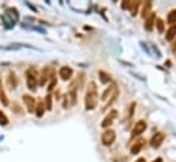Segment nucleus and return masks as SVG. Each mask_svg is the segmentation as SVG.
Returning a JSON list of instances; mask_svg holds the SVG:
<instances>
[{"label": "nucleus", "mask_w": 176, "mask_h": 162, "mask_svg": "<svg viewBox=\"0 0 176 162\" xmlns=\"http://www.w3.org/2000/svg\"><path fill=\"white\" fill-rule=\"evenodd\" d=\"M97 104H98V93H97V86L94 82H90L86 90L85 96V108L86 110H93Z\"/></svg>", "instance_id": "nucleus-1"}, {"label": "nucleus", "mask_w": 176, "mask_h": 162, "mask_svg": "<svg viewBox=\"0 0 176 162\" xmlns=\"http://www.w3.org/2000/svg\"><path fill=\"white\" fill-rule=\"evenodd\" d=\"M118 96H119L118 85L111 83L105 90H104L103 96H101V101L104 102V109H108V108H109L111 104H113V101L118 98Z\"/></svg>", "instance_id": "nucleus-2"}, {"label": "nucleus", "mask_w": 176, "mask_h": 162, "mask_svg": "<svg viewBox=\"0 0 176 162\" xmlns=\"http://www.w3.org/2000/svg\"><path fill=\"white\" fill-rule=\"evenodd\" d=\"M37 81H38V75H37V71L33 68V67H30V68L26 71V85H28L29 90L34 91V90L37 89V86H38Z\"/></svg>", "instance_id": "nucleus-3"}, {"label": "nucleus", "mask_w": 176, "mask_h": 162, "mask_svg": "<svg viewBox=\"0 0 176 162\" xmlns=\"http://www.w3.org/2000/svg\"><path fill=\"white\" fill-rule=\"evenodd\" d=\"M116 140V132L113 130H105L101 134V143L104 146H111Z\"/></svg>", "instance_id": "nucleus-4"}, {"label": "nucleus", "mask_w": 176, "mask_h": 162, "mask_svg": "<svg viewBox=\"0 0 176 162\" xmlns=\"http://www.w3.org/2000/svg\"><path fill=\"white\" fill-rule=\"evenodd\" d=\"M146 128H148V124H146L145 120H139V121L135 123L133 131H131V139H135L138 138L139 135H142V132H145Z\"/></svg>", "instance_id": "nucleus-5"}, {"label": "nucleus", "mask_w": 176, "mask_h": 162, "mask_svg": "<svg viewBox=\"0 0 176 162\" xmlns=\"http://www.w3.org/2000/svg\"><path fill=\"white\" fill-rule=\"evenodd\" d=\"M164 139H165V134L164 132H156L150 139V146L153 149H158L163 145Z\"/></svg>", "instance_id": "nucleus-6"}, {"label": "nucleus", "mask_w": 176, "mask_h": 162, "mask_svg": "<svg viewBox=\"0 0 176 162\" xmlns=\"http://www.w3.org/2000/svg\"><path fill=\"white\" fill-rule=\"evenodd\" d=\"M22 100H23V102L26 105V109H28L29 113H36V100L33 98L32 96L25 94V96L22 97Z\"/></svg>", "instance_id": "nucleus-7"}, {"label": "nucleus", "mask_w": 176, "mask_h": 162, "mask_svg": "<svg viewBox=\"0 0 176 162\" xmlns=\"http://www.w3.org/2000/svg\"><path fill=\"white\" fill-rule=\"evenodd\" d=\"M116 117H118V110L112 109V110L105 116V119L103 120V123H101V127L105 128V130H108V127H111V124L113 123V120H115Z\"/></svg>", "instance_id": "nucleus-8"}, {"label": "nucleus", "mask_w": 176, "mask_h": 162, "mask_svg": "<svg viewBox=\"0 0 176 162\" xmlns=\"http://www.w3.org/2000/svg\"><path fill=\"white\" fill-rule=\"evenodd\" d=\"M53 78V70L51 68V67H45V68L43 70V72H41V76H40V85L44 86L47 83L49 79Z\"/></svg>", "instance_id": "nucleus-9"}, {"label": "nucleus", "mask_w": 176, "mask_h": 162, "mask_svg": "<svg viewBox=\"0 0 176 162\" xmlns=\"http://www.w3.org/2000/svg\"><path fill=\"white\" fill-rule=\"evenodd\" d=\"M145 139H138V140L135 143H133V146H131V149H130V153L133 154V155H135V154H138L141 151L142 149H143V146H145Z\"/></svg>", "instance_id": "nucleus-10"}, {"label": "nucleus", "mask_w": 176, "mask_h": 162, "mask_svg": "<svg viewBox=\"0 0 176 162\" xmlns=\"http://www.w3.org/2000/svg\"><path fill=\"white\" fill-rule=\"evenodd\" d=\"M139 6H141L139 2H126L124 4H123L124 8H128L130 10L131 15H135L137 14V11H138V8H139Z\"/></svg>", "instance_id": "nucleus-11"}, {"label": "nucleus", "mask_w": 176, "mask_h": 162, "mask_svg": "<svg viewBox=\"0 0 176 162\" xmlns=\"http://www.w3.org/2000/svg\"><path fill=\"white\" fill-rule=\"evenodd\" d=\"M154 21H156V14L152 12L150 15H149L148 18H146V22H145V29L148 30V32H152L153 27H154Z\"/></svg>", "instance_id": "nucleus-12"}, {"label": "nucleus", "mask_w": 176, "mask_h": 162, "mask_svg": "<svg viewBox=\"0 0 176 162\" xmlns=\"http://www.w3.org/2000/svg\"><path fill=\"white\" fill-rule=\"evenodd\" d=\"M59 75H60V78L63 81H68L73 76V70L70 67H62L60 71H59Z\"/></svg>", "instance_id": "nucleus-13"}, {"label": "nucleus", "mask_w": 176, "mask_h": 162, "mask_svg": "<svg viewBox=\"0 0 176 162\" xmlns=\"http://www.w3.org/2000/svg\"><path fill=\"white\" fill-rule=\"evenodd\" d=\"M152 12H153L152 11V3L150 2H145L143 6H142V11H141L142 18H148Z\"/></svg>", "instance_id": "nucleus-14"}, {"label": "nucleus", "mask_w": 176, "mask_h": 162, "mask_svg": "<svg viewBox=\"0 0 176 162\" xmlns=\"http://www.w3.org/2000/svg\"><path fill=\"white\" fill-rule=\"evenodd\" d=\"M176 38V25L169 26V29L165 33V40L167 41H173Z\"/></svg>", "instance_id": "nucleus-15"}, {"label": "nucleus", "mask_w": 176, "mask_h": 162, "mask_svg": "<svg viewBox=\"0 0 176 162\" xmlns=\"http://www.w3.org/2000/svg\"><path fill=\"white\" fill-rule=\"evenodd\" d=\"M167 23H169L171 26H173L176 23V10H172L167 15Z\"/></svg>", "instance_id": "nucleus-16"}, {"label": "nucleus", "mask_w": 176, "mask_h": 162, "mask_svg": "<svg viewBox=\"0 0 176 162\" xmlns=\"http://www.w3.org/2000/svg\"><path fill=\"white\" fill-rule=\"evenodd\" d=\"M0 101H2V104L4 105V106H8V98H7V96H6V91H4V89H3V86H2V82H0Z\"/></svg>", "instance_id": "nucleus-17"}, {"label": "nucleus", "mask_w": 176, "mask_h": 162, "mask_svg": "<svg viewBox=\"0 0 176 162\" xmlns=\"http://www.w3.org/2000/svg\"><path fill=\"white\" fill-rule=\"evenodd\" d=\"M8 85H10L11 89H15L17 85H18L17 76H15V74H14V72H10V74H8Z\"/></svg>", "instance_id": "nucleus-18"}, {"label": "nucleus", "mask_w": 176, "mask_h": 162, "mask_svg": "<svg viewBox=\"0 0 176 162\" xmlns=\"http://www.w3.org/2000/svg\"><path fill=\"white\" fill-rule=\"evenodd\" d=\"M44 112H45V105H44V101H40L38 105H37V108H36L37 117H41V116L44 115Z\"/></svg>", "instance_id": "nucleus-19"}, {"label": "nucleus", "mask_w": 176, "mask_h": 162, "mask_svg": "<svg viewBox=\"0 0 176 162\" xmlns=\"http://www.w3.org/2000/svg\"><path fill=\"white\" fill-rule=\"evenodd\" d=\"M98 76L101 78V82H103V83H111V82H112L111 75L105 74L104 71H100V72H98Z\"/></svg>", "instance_id": "nucleus-20"}, {"label": "nucleus", "mask_w": 176, "mask_h": 162, "mask_svg": "<svg viewBox=\"0 0 176 162\" xmlns=\"http://www.w3.org/2000/svg\"><path fill=\"white\" fill-rule=\"evenodd\" d=\"M44 105H45L47 110H51L52 109V96L51 94H48V96L45 97V100H44Z\"/></svg>", "instance_id": "nucleus-21"}, {"label": "nucleus", "mask_w": 176, "mask_h": 162, "mask_svg": "<svg viewBox=\"0 0 176 162\" xmlns=\"http://www.w3.org/2000/svg\"><path fill=\"white\" fill-rule=\"evenodd\" d=\"M164 25L165 23H164L163 19H160V18L158 19H156V26H157V30H158L160 33H164Z\"/></svg>", "instance_id": "nucleus-22"}, {"label": "nucleus", "mask_w": 176, "mask_h": 162, "mask_svg": "<svg viewBox=\"0 0 176 162\" xmlns=\"http://www.w3.org/2000/svg\"><path fill=\"white\" fill-rule=\"evenodd\" d=\"M8 124V119H7V116L0 110V125H7Z\"/></svg>", "instance_id": "nucleus-23"}, {"label": "nucleus", "mask_w": 176, "mask_h": 162, "mask_svg": "<svg viewBox=\"0 0 176 162\" xmlns=\"http://www.w3.org/2000/svg\"><path fill=\"white\" fill-rule=\"evenodd\" d=\"M172 51H176V38L172 41Z\"/></svg>", "instance_id": "nucleus-24"}, {"label": "nucleus", "mask_w": 176, "mask_h": 162, "mask_svg": "<svg viewBox=\"0 0 176 162\" xmlns=\"http://www.w3.org/2000/svg\"><path fill=\"white\" fill-rule=\"evenodd\" d=\"M135 162H146V161H145V158H138Z\"/></svg>", "instance_id": "nucleus-25"}, {"label": "nucleus", "mask_w": 176, "mask_h": 162, "mask_svg": "<svg viewBox=\"0 0 176 162\" xmlns=\"http://www.w3.org/2000/svg\"><path fill=\"white\" fill-rule=\"evenodd\" d=\"M152 162H163V160H161V158H156V160L152 161Z\"/></svg>", "instance_id": "nucleus-26"}]
</instances>
